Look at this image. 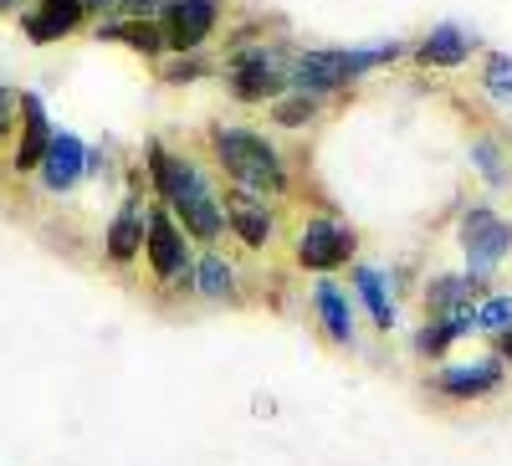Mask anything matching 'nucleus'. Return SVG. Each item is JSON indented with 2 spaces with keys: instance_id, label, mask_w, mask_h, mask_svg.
<instances>
[{
  "instance_id": "nucleus-11",
  "label": "nucleus",
  "mask_w": 512,
  "mask_h": 466,
  "mask_svg": "<svg viewBox=\"0 0 512 466\" xmlns=\"http://www.w3.org/2000/svg\"><path fill=\"white\" fill-rule=\"evenodd\" d=\"M82 16H88V0H36V11H26L21 16V26H26V36L31 41H62V36H72L77 26H82Z\"/></svg>"
},
{
  "instance_id": "nucleus-10",
  "label": "nucleus",
  "mask_w": 512,
  "mask_h": 466,
  "mask_svg": "<svg viewBox=\"0 0 512 466\" xmlns=\"http://www.w3.org/2000/svg\"><path fill=\"white\" fill-rule=\"evenodd\" d=\"M502 374H507V364L497 354L492 359H472V364H446L436 374V390L451 395V400H477V395H492L502 385Z\"/></svg>"
},
{
  "instance_id": "nucleus-28",
  "label": "nucleus",
  "mask_w": 512,
  "mask_h": 466,
  "mask_svg": "<svg viewBox=\"0 0 512 466\" xmlns=\"http://www.w3.org/2000/svg\"><path fill=\"white\" fill-rule=\"evenodd\" d=\"M492 344H497V359L512 369V328H502V333H492Z\"/></svg>"
},
{
  "instance_id": "nucleus-7",
  "label": "nucleus",
  "mask_w": 512,
  "mask_h": 466,
  "mask_svg": "<svg viewBox=\"0 0 512 466\" xmlns=\"http://www.w3.org/2000/svg\"><path fill=\"white\" fill-rule=\"evenodd\" d=\"M461 251H466V267L492 277L507 262V251H512V221H502L497 210H487V205H472L461 216Z\"/></svg>"
},
{
  "instance_id": "nucleus-26",
  "label": "nucleus",
  "mask_w": 512,
  "mask_h": 466,
  "mask_svg": "<svg viewBox=\"0 0 512 466\" xmlns=\"http://www.w3.org/2000/svg\"><path fill=\"white\" fill-rule=\"evenodd\" d=\"M113 11H118V16H128V21H154V16L164 11V0H118Z\"/></svg>"
},
{
  "instance_id": "nucleus-23",
  "label": "nucleus",
  "mask_w": 512,
  "mask_h": 466,
  "mask_svg": "<svg viewBox=\"0 0 512 466\" xmlns=\"http://www.w3.org/2000/svg\"><path fill=\"white\" fill-rule=\"evenodd\" d=\"M477 323H482V333L512 328V292H492V298H482L477 303Z\"/></svg>"
},
{
  "instance_id": "nucleus-12",
  "label": "nucleus",
  "mask_w": 512,
  "mask_h": 466,
  "mask_svg": "<svg viewBox=\"0 0 512 466\" xmlns=\"http://www.w3.org/2000/svg\"><path fill=\"white\" fill-rule=\"evenodd\" d=\"M52 123H47V108H41L36 93H21V139H16V175H26V169H41V159H47L52 149Z\"/></svg>"
},
{
  "instance_id": "nucleus-20",
  "label": "nucleus",
  "mask_w": 512,
  "mask_h": 466,
  "mask_svg": "<svg viewBox=\"0 0 512 466\" xmlns=\"http://www.w3.org/2000/svg\"><path fill=\"white\" fill-rule=\"evenodd\" d=\"M195 292H200V298H210V303L231 298V292H236V272H231V262L216 257V251H205V257L195 262Z\"/></svg>"
},
{
  "instance_id": "nucleus-9",
  "label": "nucleus",
  "mask_w": 512,
  "mask_h": 466,
  "mask_svg": "<svg viewBox=\"0 0 512 466\" xmlns=\"http://www.w3.org/2000/svg\"><path fill=\"white\" fill-rule=\"evenodd\" d=\"M221 200H226V231L241 246H251V251H267L272 246V231H277V216H272L267 195H256L246 185H231Z\"/></svg>"
},
{
  "instance_id": "nucleus-25",
  "label": "nucleus",
  "mask_w": 512,
  "mask_h": 466,
  "mask_svg": "<svg viewBox=\"0 0 512 466\" xmlns=\"http://www.w3.org/2000/svg\"><path fill=\"white\" fill-rule=\"evenodd\" d=\"M210 67L195 57V52H180V62H169L164 67V82H175V88H180V82H195V77H205Z\"/></svg>"
},
{
  "instance_id": "nucleus-18",
  "label": "nucleus",
  "mask_w": 512,
  "mask_h": 466,
  "mask_svg": "<svg viewBox=\"0 0 512 466\" xmlns=\"http://www.w3.org/2000/svg\"><path fill=\"white\" fill-rule=\"evenodd\" d=\"M98 41H123L128 52H139V57H164L169 52V41H164V26H159V16L154 21H108V26H98Z\"/></svg>"
},
{
  "instance_id": "nucleus-16",
  "label": "nucleus",
  "mask_w": 512,
  "mask_h": 466,
  "mask_svg": "<svg viewBox=\"0 0 512 466\" xmlns=\"http://www.w3.org/2000/svg\"><path fill=\"white\" fill-rule=\"evenodd\" d=\"M313 313L323 323L328 344H354V303H349V292L338 282H318L313 287Z\"/></svg>"
},
{
  "instance_id": "nucleus-27",
  "label": "nucleus",
  "mask_w": 512,
  "mask_h": 466,
  "mask_svg": "<svg viewBox=\"0 0 512 466\" xmlns=\"http://www.w3.org/2000/svg\"><path fill=\"white\" fill-rule=\"evenodd\" d=\"M16 113H21V93H11L6 82H0V139L16 129Z\"/></svg>"
},
{
  "instance_id": "nucleus-24",
  "label": "nucleus",
  "mask_w": 512,
  "mask_h": 466,
  "mask_svg": "<svg viewBox=\"0 0 512 466\" xmlns=\"http://www.w3.org/2000/svg\"><path fill=\"white\" fill-rule=\"evenodd\" d=\"M482 88H487L492 98H502V103L512 98V57H507V52H492V57H487V67H482Z\"/></svg>"
},
{
  "instance_id": "nucleus-22",
  "label": "nucleus",
  "mask_w": 512,
  "mask_h": 466,
  "mask_svg": "<svg viewBox=\"0 0 512 466\" xmlns=\"http://www.w3.org/2000/svg\"><path fill=\"white\" fill-rule=\"evenodd\" d=\"M472 164L482 169V180L487 185H507V159H502V149H497V139H472Z\"/></svg>"
},
{
  "instance_id": "nucleus-19",
  "label": "nucleus",
  "mask_w": 512,
  "mask_h": 466,
  "mask_svg": "<svg viewBox=\"0 0 512 466\" xmlns=\"http://www.w3.org/2000/svg\"><path fill=\"white\" fill-rule=\"evenodd\" d=\"M354 292H359V303L369 308L374 328L390 333L395 328V298H390V287H384V277L374 267H354Z\"/></svg>"
},
{
  "instance_id": "nucleus-3",
  "label": "nucleus",
  "mask_w": 512,
  "mask_h": 466,
  "mask_svg": "<svg viewBox=\"0 0 512 466\" xmlns=\"http://www.w3.org/2000/svg\"><path fill=\"white\" fill-rule=\"evenodd\" d=\"M210 154H216L221 175L231 185H246L256 195H282L287 190V164L282 154L256 134V129H226V123H216L210 129Z\"/></svg>"
},
{
  "instance_id": "nucleus-8",
  "label": "nucleus",
  "mask_w": 512,
  "mask_h": 466,
  "mask_svg": "<svg viewBox=\"0 0 512 466\" xmlns=\"http://www.w3.org/2000/svg\"><path fill=\"white\" fill-rule=\"evenodd\" d=\"M216 21H221V0H164V11H159L169 52H200L210 31H216Z\"/></svg>"
},
{
  "instance_id": "nucleus-6",
  "label": "nucleus",
  "mask_w": 512,
  "mask_h": 466,
  "mask_svg": "<svg viewBox=\"0 0 512 466\" xmlns=\"http://www.w3.org/2000/svg\"><path fill=\"white\" fill-rule=\"evenodd\" d=\"M354 251H359V231L354 226L333 221V216H313L303 231H297L292 257H297V267H308V272H338V267H349Z\"/></svg>"
},
{
  "instance_id": "nucleus-1",
  "label": "nucleus",
  "mask_w": 512,
  "mask_h": 466,
  "mask_svg": "<svg viewBox=\"0 0 512 466\" xmlns=\"http://www.w3.org/2000/svg\"><path fill=\"white\" fill-rule=\"evenodd\" d=\"M149 180L159 190V200L169 205V216L185 226V236L195 241H221L226 231V200L210 190V180L200 175V164L185 154H169L164 144H149Z\"/></svg>"
},
{
  "instance_id": "nucleus-4",
  "label": "nucleus",
  "mask_w": 512,
  "mask_h": 466,
  "mask_svg": "<svg viewBox=\"0 0 512 466\" xmlns=\"http://www.w3.org/2000/svg\"><path fill=\"white\" fill-rule=\"evenodd\" d=\"M144 257L154 267V277L175 292H195V262L185 246V226L169 216V205L149 210V236H144Z\"/></svg>"
},
{
  "instance_id": "nucleus-29",
  "label": "nucleus",
  "mask_w": 512,
  "mask_h": 466,
  "mask_svg": "<svg viewBox=\"0 0 512 466\" xmlns=\"http://www.w3.org/2000/svg\"><path fill=\"white\" fill-rule=\"evenodd\" d=\"M11 6H16V0H0V11H11Z\"/></svg>"
},
{
  "instance_id": "nucleus-13",
  "label": "nucleus",
  "mask_w": 512,
  "mask_h": 466,
  "mask_svg": "<svg viewBox=\"0 0 512 466\" xmlns=\"http://www.w3.org/2000/svg\"><path fill=\"white\" fill-rule=\"evenodd\" d=\"M82 175H88V149H82V139L77 134H52V149H47V159H41V185H47L52 195H62Z\"/></svg>"
},
{
  "instance_id": "nucleus-21",
  "label": "nucleus",
  "mask_w": 512,
  "mask_h": 466,
  "mask_svg": "<svg viewBox=\"0 0 512 466\" xmlns=\"http://www.w3.org/2000/svg\"><path fill=\"white\" fill-rule=\"evenodd\" d=\"M313 118H318V98L313 93L287 88V93L272 98V123H277V129H308Z\"/></svg>"
},
{
  "instance_id": "nucleus-17",
  "label": "nucleus",
  "mask_w": 512,
  "mask_h": 466,
  "mask_svg": "<svg viewBox=\"0 0 512 466\" xmlns=\"http://www.w3.org/2000/svg\"><path fill=\"white\" fill-rule=\"evenodd\" d=\"M466 57H472V36H466L461 26H431L420 36V47H415V62L420 67H461Z\"/></svg>"
},
{
  "instance_id": "nucleus-5",
  "label": "nucleus",
  "mask_w": 512,
  "mask_h": 466,
  "mask_svg": "<svg viewBox=\"0 0 512 466\" xmlns=\"http://www.w3.org/2000/svg\"><path fill=\"white\" fill-rule=\"evenodd\" d=\"M287 62L277 47H246L231 57L226 82H231V98L236 103H272L277 93H287Z\"/></svg>"
},
{
  "instance_id": "nucleus-15",
  "label": "nucleus",
  "mask_w": 512,
  "mask_h": 466,
  "mask_svg": "<svg viewBox=\"0 0 512 466\" xmlns=\"http://www.w3.org/2000/svg\"><path fill=\"white\" fill-rule=\"evenodd\" d=\"M482 298H487V277L472 272V267L425 282V308H431V313H451V308H461V303H482Z\"/></svg>"
},
{
  "instance_id": "nucleus-14",
  "label": "nucleus",
  "mask_w": 512,
  "mask_h": 466,
  "mask_svg": "<svg viewBox=\"0 0 512 466\" xmlns=\"http://www.w3.org/2000/svg\"><path fill=\"white\" fill-rule=\"evenodd\" d=\"M144 236H149V210H139V200H123V210L113 216L103 246H108V262H134L139 251H144Z\"/></svg>"
},
{
  "instance_id": "nucleus-2",
  "label": "nucleus",
  "mask_w": 512,
  "mask_h": 466,
  "mask_svg": "<svg viewBox=\"0 0 512 466\" xmlns=\"http://www.w3.org/2000/svg\"><path fill=\"white\" fill-rule=\"evenodd\" d=\"M405 57V41H379V47H318V52H297L287 62V88L297 93H313V98H328V93H344L349 82H359L364 72L384 67Z\"/></svg>"
}]
</instances>
